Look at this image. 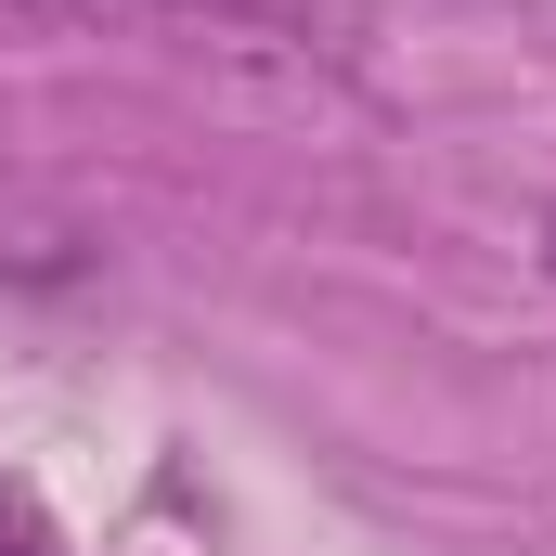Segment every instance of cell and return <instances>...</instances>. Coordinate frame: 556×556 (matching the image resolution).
<instances>
[{"label": "cell", "mask_w": 556, "mask_h": 556, "mask_svg": "<svg viewBox=\"0 0 556 556\" xmlns=\"http://www.w3.org/2000/svg\"><path fill=\"white\" fill-rule=\"evenodd\" d=\"M52 39H155L207 65H273V78H350L376 13L363 0H0Z\"/></svg>", "instance_id": "cell-1"}, {"label": "cell", "mask_w": 556, "mask_h": 556, "mask_svg": "<svg viewBox=\"0 0 556 556\" xmlns=\"http://www.w3.org/2000/svg\"><path fill=\"white\" fill-rule=\"evenodd\" d=\"M0 556H65V531H52L26 492H0Z\"/></svg>", "instance_id": "cell-2"}]
</instances>
